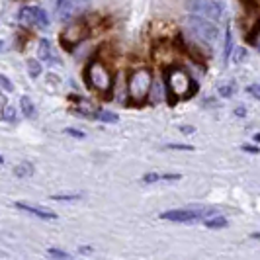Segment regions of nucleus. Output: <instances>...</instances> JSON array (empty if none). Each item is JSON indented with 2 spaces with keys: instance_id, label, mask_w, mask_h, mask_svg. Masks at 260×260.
I'll use <instances>...</instances> for the list:
<instances>
[{
  "instance_id": "f257e3e1",
  "label": "nucleus",
  "mask_w": 260,
  "mask_h": 260,
  "mask_svg": "<svg viewBox=\"0 0 260 260\" xmlns=\"http://www.w3.org/2000/svg\"><path fill=\"white\" fill-rule=\"evenodd\" d=\"M165 84H167V90L170 94V100H188L192 94H194V80L192 77L184 71V69H178V67H172L167 71L165 75Z\"/></svg>"
},
{
  "instance_id": "f03ea898",
  "label": "nucleus",
  "mask_w": 260,
  "mask_h": 260,
  "mask_svg": "<svg viewBox=\"0 0 260 260\" xmlns=\"http://www.w3.org/2000/svg\"><path fill=\"white\" fill-rule=\"evenodd\" d=\"M151 84H153V75L149 69H137L133 71L127 82V94L129 100L135 106H141L147 100L149 92H151Z\"/></svg>"
},
{
  "instance_id": "7ed1b4c3",
  "label": "nucleus",
  "mask_w": 260,
  "mask_h": 260,
  "mask_svg": "<svg viewBox=\"0 0 260 260\" xmlns=\"http://www.w3.org/2000/svg\"><path fill=\"white\" fill-rule=\"evenodd\" d=\"M188 27L190 31L194 34V38L204 43L206 47H213L219 39V29L217 26L208 20V18H202V16H196V14H190L188 16Z\"/></svg>"
},
{
  "instance_id": "20e7f679",
  "label": "nucleus",
  "mask_w": 260,
  "mask_h": 260,
  "mask_svg": "<svg viewBox=\"0 0 260 260\" xmlns=\"http://www.w3.org/2000/svg\"><path fill=\"white\" fill-rule=\"evenodd\" d=\"M86 82L90 84L94 90L102 92V94H108L112 90V84H114V78H112V73L106 69V65L102 61H90L88 67H86Z\"/></svg>"
},
{
  "instance_id": "39448f33",
  "label": "nucleus",
  "mask_w": 260,
  "mask_h": 260,
  "mask_svg": "<svg viewBox=\"0 0 260 260\" xmlns=\"http://www.w3.org/2000/svg\"><path fill=\"white\" fill-rule=\"evenodd\" d=\"M186 10L196 16L208 18L211 22H217L223 18L225 6L219 0H186Z\"/></svg>"
},
{
  "instance_id": "423d86ee",
  "label": "nucleus",
  "mask_w": 260,
  "mask_h": 260,
  "mask_svg": "<svg viewBox=\"0 0 260 260\" xmlns=\"http://www.w3.org/2000/svg\"><path fill=\"white\" fill-rule=\"evenodd\" d=\"M92 0H55V10L59 20H75L90 6Z\"/></svg>"
},
{
  "instance_id": "0eeeda50",
  "label": "nucleus",
  "mask_w": 260,
  "mask_h": 260,
  "mask_svg": "<svg viewBox=\"0 0 260 260\" xmlns=\"http://www.w3.org/2000/svg\"><path fill=\"white\" fill-rule=\"evenodd\" d=\"M18 20L22 24H26V26H34L39 27V29L49 27V16L39 6H24L18 14Z\"/></svg>"
},
{
  "instance_id": "6e6552de",
  "label": "nucleus",
  "mask_w": 260,
  "mask_h": 260,
  "mask_svg": "<svg viewBox=\"0 0 260 260\" xmlns=\"http://www.w3.org/2000/svg\"><path fill=\"white\" fill-rule=\"evenodd\" d=\"M90 36V29L86 24H73V26H69L61 34V43L65 45V47H73V45H77L80 41H84V39Z\"/></svg>"
},
{
  "instance_id": "1a4fd4ad",
  "label": "nucleus",
  "mask_w": 260,
  "mask_h": 260,
  "mask_svg": "<svg viewBox=\"0 0 260 260\" xmlns=\"http://www.w3.org/2000/svg\"><path fill=\"white\" fill-rule=\"evenodd\" d=\"M200 217V211L196 209H170V211H162L160 219L165 221H178V223H190L196 221Z\"/></svg>"
},
{
  "instance_id": "9d476101",
  "label": "nucleus",
  "mask_w": 260,
  "mask_h": 260,
  "mask_svg": "<svg viewBox=\"0 0 260 260\" xmlns=\"http://www.w3.org/2000/svg\"><path fill=\"white\" fill-rule=\"evenodd\" d=\"M39 59H43L45 63H51V65H59V57L53 49L51 41L49 39H41L39 41V49H38Z\"/></svg>"
},
{
  "instance_id": "9b49d317",
  "label": "nucleus",
  "mask_w": 260,
  "mask_h": 260,
  "mask_svg": "<svg viewBox=\"0 0 260 260\" xmlns=\"http://www.w3.org/2000/svg\"><path fill=\"white\" fill-rule=\"evenodd\" d=\"M16 208L26 211L29 215H36L39 219H57V213L55 211H49V209L38 208V206H29V204H16Z\"/></svg>"
},
{
  "instance_id": "f8f14e48",
  "label": "nucleus",
  "mask_w": 260,
  "mask_h": 260,
  "mask_svg": "<svg viewBox=\"0 0 260 260\" xmlns=\"http://www.w3.org/2000/svg\"><path fill=\"white\" fill-rule=\"evenodd\" d=\"M158 180H180V174H156V172H151V174H145L143 176V182L145 184H153L158 182Z\"/></svg>"
},
{
  "instance_id": "ddd939ff",
  "label": "nucleus",
  "mask_w": 260,
  "mask_h": 260,
  "mask_svg": "<svg viewBox=\"0 0 260 260\" xmlns=\"http://www.w3.org/2000/svg\"><path fill=\"white\" fill-rule=\"evenodd\" d=\"M20 106H22V112H24V116H26V117H34V116H36V106H34V102H31L27 96H22V100H20Z\"/></svg>"
},
{
  "instance_id": "4468645a",
  "label": "nucleus",
  "mask_w": 260,
  "mask_h": 260,
  "mask_svg": "<svg viewBox=\"0 0 260 260\" xmlns=\"http://www.w3.org/2000/svg\"><path fill=\"white\" fill-rule=\"evenodd\" d=\"M206 227H209V229H223V227H227V219L221 217V215H213L206 221Z\"/></svg>"
},
{
  "instance_id": "2eb2a0df",
  "label": "nucleus",
  "mask_w": 260,
  "mask_h": 260,
  "mask_svg": "<svg viewBox=\"0 0 260 260\" xmlns=\"http://www.w3.org/2000/svg\"><path fill=\"white\" fill-rule=\"evenodd\" d=\"M27 71H29V75L34 78H38L41 75V65H39L38 59H29L27 61Z\"/></svg>"
},
{
  "instance_id": "dca6fc26",
  "label": "nucleus",
  "mask_w": 260,
  "mask_h": 260,
  "mask_svg": "<svg viewBox=\"0 0 260 260\" xmlns=\"http://www.w3.org/2000/svg\"><path fill=\"white\" fill-rule=\"evenodd\" d=\"M2 117L6 119V121H16L18 116H16V108L12 104H6L4 106V110H2Z\"/></svg>"
},
{
  "instance_id": "f3484780",
  "label": "nucleus",
  "mask_w": 260,
  "mask_h": 260,
  "mask_svg": "<svg viewBox=\"0 0 260 260\" xmlns=\"http://www.w3.org/2000/svg\"><path fill=\"white\" fill-rule=\"evenodd\" d=\"M94 117L102 119V121H106V123H116L117 121V116L116 114H112V112H96Z\"/></svg>"
},
{
  "instance_id": "a211bd4d",
  "label": "nucleus",
  "mask_w": 260,
  "mask_h": 260,
  "mask_svg": "<svg viewBox=\"0 0 260 260\" xmlns=\"http://www.w3.org/2000/svg\"><path fill=\"white\" fill-rule=\"evenodd\" d=\"M34 174V167L31 165H20V167H16V176H31Z\"/></svg>"
},
{
  "instance_id": "6ab92c4d",
  "label": "nucleus",
  "mask_w": 260,
  "mask_h": 260,
  "mask_svg": "<svg viewBox=\"0 0 260 260\" xmlns=\"http://www.w3.org/2000/svg\"><path fill=\"white\" fill-rule=\"evenodd\" d=\"M51 200H57V202H73V200H80V194H55L51 196Z\"/></svg>"
},
{
  "instance_id": "aec40b11",
  "label": "nucleus",
  "mask_w": 260,
  "mask_h": 260,
  "mask_svg": "<svg viewBox=\"0 0 260 260\" xmlns=\"http://www.w3.org/2000/svg\"><path fill=\"white\" fill-rule=\"evenodd\" d=\"M0 88L2 90H6V92H12L14 90V84L8 80V78L4 77V75H0Z\"/></svg>"
},
{
  "instance_id": "412c9836",
  "label": "nucleus",
  "mask_w": 260,
  "mask_h": 260,
  "mask_svg": "<svg viewBox=\"0 0 260 260\" xmlns=\"http://www.w3.org/2000/svg\"><path fill=\"white\" fill-rule=\"evenodd\" d=\"M47 254H49V256H55V258H69V252L59 250V248H49Z\"/></svg>"
},
{
  "instance_id": "4be33fe9",
  "label": "nucleus",
  "mask_w": 260,
  "mask_h": 260,
  "mask_svg": "<svg viewBox=\"0 0 260 260\" xmlns=\"http://www.w3.org/2000/svg\"><path fill=\"white\" fill-rule=\"evenodd\" d=\"M167 149H174V151H194V147H192V145H182V143L167 145Z\"/></svg>"
},
{
  "instance_id": "5701e85b",
  "label": "nucleus",
  "mask_w": 260,
  "mask_h": 260,
  "mask_svg": "<svg viewBox=\"0 0 260 260\" xmlns=\"http://www.w3.org/2000/svg\"><path fill=\"white\" fill-rule=\"evenodd\" d=\"M247 90H248V94H250V96H254L256 100H260V82H256V84H250Z\"/></svg>"
},
{
  "instance_id": "b1692460",
  "label": "nucleus",
  "mask_w": 260,
  "mask_h": 260,
  "mask_svg": "<svg viewBox=\"0 0 260 260\" xmlns=\"http://www.w3.org/2000/svg\"><path fill=\"white\" fill-rule=\"evenodd\" d=\"M231 47H233V39H231V29H227V43H225V59L229 57V53H231Z\"/></svg>"
},
{
  "instance_id": "393cba45",
  "label": "nucleus",
  "mask_w": 260,
  "mask_h": 260,
  "mask_svg": "<svg viewBox=\"0 0 260 260\" xmlns=\"http://www.w3.org/2000/svg\"><path fill=\"white\" fill-rule=\"evenodd\" d=\"M219 94L221 96H233V86H219Z\"/></svg>"
},
{
  "instance_id": "a878e982",
  "label": "nucleus",
  "mask_w": 260,
  "mask_h": 260,
  "mask_svg": "<svg viewBox=\"0 0 260 260\" xmlns=\"http://www.w3.org/2000/svg\"><path fill=\"white\" fill-rule=\"evenodd\" d=\"M245 55H247V53H245V49H237V51H235V63H241Z\"/></svg>"
},
{
  "instance_id": "bb28decb",
  "label": "nucleus",
  "mask_w": 260,
  "mask_h": 260,
  "mask_svg": "<svg viewBox=\"0 0 260 260\" xmlns=\"http://www.w3.org/2000/svg\"><path fill=\"white\" fill-rule=\"evenodd\" d=\"M65 133H69V135H75L77 139H82V137H84V133H82V131H78V129H71V127H69V129H65Z\"/></svg>"
},
{
  "instance_id": "cd10ccee",
  "label": "nucleus",
  "mask_w": 260,
  "mask_h": 260,
  "mask_svg": "<svg viewBox=\"0 0 260 260\" xmlns=\"http://www.w3.org/2000/svg\"><path fill=\"white\" fill-rule=\"evenodd\" d=\"M243 149H245V151H248V153H252V155H256V153H260L258 147H248V145H245Z\"/></svg>"
},
{
  "instance_id": "c85d7f7f",
  "label": "nucleus",
  "mask_w": 260,
  "mask_h": 260,
  "mask_svg": "<svg viewBox=\"0 0 260 260\" xmlns=\"http://www.w3.org/2000/svg\"><path fill=\"white\" fill-rule=\"evenodd\" d=\"M252 239H258L260 241V233H252Z\"/></svg>"
},
{
  "instance_id": "c756f323",
  "label": "nucleus",
  "mask_w": 260,
  "mask_h": 260,
  "mask_svg": "<svg viewBox=\"0 0 260 260\" xmlns=\"http://www.w3.org/2000/svg\"><path fill=\"white\" fill-rule=\"evenodd\" d=\"M254 141H258V143H260V133H256V135H254Z\"/></svg>"
},
{
  "instance_id": "7c9ffc66",
  "label": "nucleus",
  "mask_w": 260,
  "mask_h": 260,
  "mask_svg": "<svg viewBox=\"0 0 260 260\" xmlns=\"http://www.w3.org/2000/svg\"><path fill=\"white\" fill-rule=\"evenodd\" d=\"M2 49H4V43H2V41H0V51H2Z\"/></svg>"
},
{
  "instance_id": "2f4dec72",
  "label": "nucleus",
  "mask_w": 260,
  "mask_h": 260,
  "mask_svg": "<svg viewBox=\"0 0 260 260\" xmlns=\"http://www.w3.org/2000/svg\"><path fill=\"white\" fill-rule=\"evenodd\" d=\"M2 162H4V158H2V156H0V165H2Z\"/></svg>"
},
{
  "instance_id": "473e14b6",
  "label": "nucleus",
  "mask_w": 260,
  "mask_h": 260,
  "mask_svg": "<svg viewBox=\"0 0 260 260\" xmlns=\"http://www.w3.org/2000/svg\"><path fill=\"white\" fill-rule=\"evenodd\" d=\"M256 43H258V49H260V38H258V41H256Z\"/></svg>"
}]
</instances>
